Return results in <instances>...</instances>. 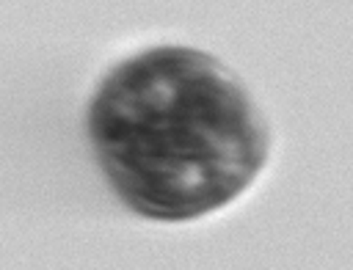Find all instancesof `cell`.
I'll list each match as a JSON object with an SVG mask.
<instances>
[{
    "label": "cell",
    "instance_id": "cell-1",
    "mask_svg": "<svg viewBox=\"0 0 353 270\" xmlns=\"http://www.w3.org/2000/svg\"><path fill=\"white\" fill-rule=\"evenodd\" d=\"M91 129L113 185L160 218L226 204L265 157L248 99L188 50H152L119 66L94 105Z\"/></svg>",
    "mask_w": 353,
    "mask_h": 270
}]
</instances>
